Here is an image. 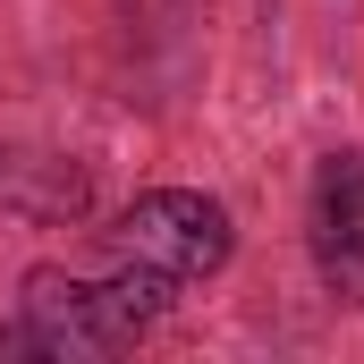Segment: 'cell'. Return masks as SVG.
Listing matches in <instances>:
<instances>
[{
	"label": "cell",
	"instance_id": "cell-3",
	"mask_svg": "<svg viewBox=\"0 0 364 364\" xmlns=\"http://www.w3.org/2000/svg\"><path fill=\"white\" fill-rule=\"evenodd\" d=\"M314 263L339 296H364V153H331L314 178Z\"/></svg>",
	"mask_w": 364,
	"mask_h": 364
},
{
	"label": "cell",
	"instance_id": "cell-2",
	"mask_svg": "<svg viewBox=\"0 0 364 364\" xmlns=\"http://www.w3.org/2000/svg\"><path fill=\"white\" fill-rule=\"evenodd\" d=\"M110 255L127 272H153L161 288H186V279H212L229 263V212L195 186H161V195H136L110 229Z\"/></svg>",
	"mask_w": 364,
	"mask_h": 364
},
{
	"label": "cell",
	"instance_id": "cell-1",
	"mask_svg": "<svg viewBox=\"0 0 364 364\" xmlns=\"http://www.w3.org/2000/svg\"><path fill=\"white\" fill-rule=\"evenodd\" d=\"M161 279L153 272H119L110 279H68V272H34L26 279V296H17V314H26V348H43V356H119L127 339H144L153 331V314H161Z\"/></svg>",
	"mask_w": 364,
	"mask_h": 364
}]
</instances>
